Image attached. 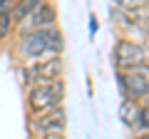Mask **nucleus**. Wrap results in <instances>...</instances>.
<instances>
[{
  "instance_id": "1",
  "label": "nucleus",
  "mask_w": 149,
  "mask_h": 139,
  "mask_svg": "<svg viewBox=\"0 0 149 139\" xmlns=\"http://www.w3.org/2000/svg\"><path fill=\"white\" fill-rule=\"evenodd\" d=\"M62 52H65V32L60 25L22 32V35H15V40L10 42V57L15 60V65H30L37 60L60 57Z\"/></svg>"
},
{
  "instance_id": "2",
  "label": "nucleus",
  "mask_w": 149,
  "mask_h": 139,
  "mask_svg": "<svg viewBox=\"0 0 149 139\" xmlns=\"http://www.w3.org/2000/svg\"><path fill=\"white\" fill-rule=\"evenodd\" d=\"M65 57H47V60H37L30 65H15L17 80H20L22 90H30V87L40 85V82H52V80H65Z\"/></svg>"
},
{
  "instance_id": "3",
  "label": "nucleus",
  "mask_w": 149,
  "mask_h": 139,
  "mask_svg": "<svg viewBox=\"0 0 149 139\" xmlns=\"http://www.w3.org/2000/svg\"><path fill=\"white\" fill-rule=\"evenodd\" d=\"M65 80H52V82H40V85L25 90V109L27 117L32 114H42L52 107L65 104Z\"/></svg>"
},
{
  "instance_id": "4",
  "label": "nucleus",
  "mask_w": 149,
  "mask_h": 139,
  "mask_svg": "<svg viewBox=\"0 0 149 139\" xmlns=\"http://www.w3.org/2000/svg\"><path fill=\"white\" fill-rule=\"evenodd\" d=\"M112 67L114 72H124V70L139 67V65H149V45L147 42H134L127 38H117L112 45Z\"/></svg>"
},
{
  "instance_id": "5",
  "label": "nucleus",
  "mask_w": 149,
  "mask_h": 139,
  "mask_svg": "<svg viewBox=\"0 0 149 139\" xmlns=\"http://www.w3.org/2000/svg\"><path fill=\"white\" fill-rule=\"evenodd\" d=\"M117 77V90L122 99L139 102L149 97V65H139V67L124 70V72H114Z\"/></svg>"
},
{
  "instance_id": "6",
  "label": "nucleus",
  "mask_w": 149,
  "mask_h": 139,
  "mask_svg": "<svg viewBox=\"0 0 149 139\" xmlns=\"http://www.w3.org/2000/svg\"><path fill=\"white\" fill-rule=\"evenodd\" d=\"M27 132L32 137H45V134H67V109L65 104L52 107L42 114L27 117Z\"/></svg>"
},
{
  "instance_id": "7",
  "label": "nucleus",
  "mask_w": 149,
  "mask_h": 139,
  "mask_svg": "<svg viewBox=\"0 0 149 139\" xmlns=\"http://www.w3.org/2000/svg\"><path fill=\"white\" fill-rule=\"evenodd\" d=\"M57 22H60L57 5L50 0V3H42V5H37L35 10H30L20 22H17V32L15 35L32 32V30H45V27H52V25H57Z\"/></svg>"
},
{
  "instance_id": "8",
  "label": "nucleus",
  "mask_w": 149,
  "mask_h": 139,
  "mask_svg": "<svg viewBox=\"0 0 149 139\" xmlns=\"http://www.w3.org/2000/svg\"><path fill=\"white\" fill-rule=\"evenodd\" d=\"M137 117H139V102L122 99V104H119V122H122L132 134L137 132Z\"/></svg>"
},
{
  "instance_id": "9",
  "label": "nucleus",
  "mask_w": 149,
  "mask_h": 139,
  "mask_svg": "<svg viewBox=\"0 0 149 139\" xmlns=\"http://www.w3.org/2000/svg\"><path fill=\"white\" fill-rule=\"evenodd\" d=\"M15 32H17V25H15V20H13L10 10L0 13V47H5V45L13 42V40H15Z\"/></svg>"
},
{
  "instance_id": "10",
  "label": "nucleus",
  "mask_w": 149,
  "mask_h": 139,
  "mask_svg": "<svg viewBox=\"0 0 149 139\" xmlns=\"http://www.w3.org/2000/svg\"><path fill=\"white\" fill-rule=\"evenodd\" d=\"M42 3H50V0H15V3H13V10H10V15H13V20H15V25H17V22H20L30 10H35V8L42 5Z\"/></svg>"
},
{
  "instance_id": "11",
  "label": "nucleus",
  "mask_w": 149,
  "mask_h": 139,
  "mask_svg": "<svg viewBox=\"0 0 149 139\" xmlns=\"http://www.w3.org/2000/svg\"><path fill=\"white\" fill-rule=\"evenodd\" d=\"M149 132V97L139 99V117H137V132Z\"/></svg>"
},
{
  "instance_id": "12",
  "label": "nucleus",
  "mask_w": 149,
  "mask_h": 139,
  "mask_svg": "<svg viewBox=\"0 0 149 139\" xmlns=\"http://www.w3.org/2000/svg\"><path fill=\"white\" fill-rule=\"evenodd\" d=\"M149 0H112V8L117 10H137V8H147Z\"/></svg>"
},
{
  "instance_id": "13",
  "label": "nucleus",
  "mask_w": 149,
  "mask_h": 139,
  "mask_svg": "<svg viewBox=\"0 0 149 139\" xmlns=\"http://www.w3.org/2000/svg\"><path fill=\"white\" fill-rule=\"evenodd\" d=\"M97 27H100V22H97V15L95 13H90V25H87V30H90V40L97 38Z\"/></svg>"
},
{
  "instance_id": "14",
  "label": "nucleus",
  "mask_w": 149,
  "mask_h": 139,
  "mask_svg": "<svg viewBox=\"0 0 149 139\" xmlns=\"http://www.w3.org/2000/svg\"><path fill=\"white\" fill-rule=\"evenodd\" d=\"M13 3H15V0H0V13L13 10Z\"/></svg>"
},
{
  "instance_id": "15",
  "label": "nucleus",
  "mask_w": 149,
  "mask_h": 139,
  "mask_svg": "<svg viewBox=\"0 0 149 139\" xmlns=\"http://www.w3.org/2000/svg\"><path fill=\"white\" fill-rule=\"evenodd\" d=\"M37 139H67V134H45V137H37Z\"/></svg>"
},
{
  "instance_id": "16",
  "label": "nucleus",
  "mask_w": 149,
  "mask_h": 139,
  "mask_svg": "<svg viewBox=\"0 0 149 139\" xmlns=\"http://www.w3.org/2000/svg\"><path fill=\"white\" fill-rule=\"evenodd\" d=\"M132 139H149V132H139V134H134Z\"/></svg>"
}]
</instances>
